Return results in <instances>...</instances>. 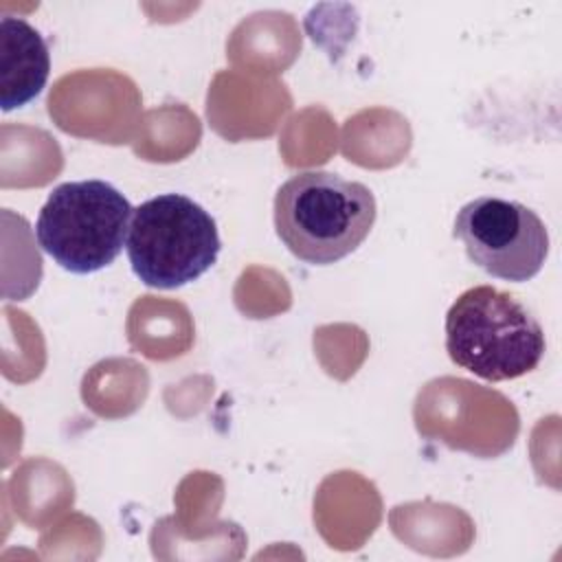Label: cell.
<instances>
[{
  "mask_svg": "<svg viewBox=\"0 0 562 562\" xmlns=\"http://www.w3.org/2000/svg\"><path fill=\"white\" fill-rule=\"evenodd\" d=\"M375 198L356 180L331 171H303L274 195V228L301 261L327 266L351 255L371 233Z\"/></svg>",
  "mask_w": 562,
  "mask_h": 562,
  "instance_id": "6da1fadb",
  "label": "cell"
},
{
  "mask_svg": "<svg viewBox=\"0 0 562 562\" xmlns=\"http://www.w3.org/2000/svg\"><path fill=\"white\" fill-rule=\"evenodd\" d=\"M134 209L105 180L57 184L35 222L42 250L72 274H92L123 250Z\"/></svg>",
  "mask_w": 562,
  "mask_h": 562,
  "instance_id": "3957f363",
  "label": "cell"
},
{
  "mask_svg": "<svg viewBox=\"0 0 562 562\" xmlns=\"http://www.w3.org/2000/svg\"><path fill=\"white\" fill-rule=\"evenodd\" d=\"M50 53L42 33L22 18L0 20V103L4 112L31 103L46 86Z\"/></svg>",
  "mask_w": 562,
  "mask_h": 562,
  "instance_id": "8992f818",
  "label": "cell"
},
{
  "mask_svg": "<svg viewBox=\"0 0 562 562\" xmlns=\"http://www.w3.org/2000/svg\"><path fill=\"white\" fill-rule=\"evenodd\" d=\"M443 329L450 360L487 382L531 373L547 351L542 325L531 310L494 285L461 292L446 314Z\"/></svg>",
  "mask_w": 562,
  "mask_h": 562,
  "instance_id": "7a4b0ae2",
  "label": "cell"
},
{
  "mask_svg": "<svg viewBox=\"0 0 562 562\" xmlns=\"http://www.w3.org/2000/svg\"><path fill=\"white\" fill-rule=\"evenodd\" d=\"M220 248L211 213L182 193H160L136 206L125 241L134 274L158 290L200 279L217 261Z\"/></svg>",
  "mask_w": 562,
  "mask_h": 562,
  "instance_id": "277c9868",
  "label": "cell"
},
{
  "mask_svg": "<svg viewBox=\"0 0 562 562\" xmlns=\"http://www.w3.org/2000/svg\"><path fill=\"white\" fill-rule=\"evenodd\" d=\"M452 235L468 259L494 279L522 283L533 279L549 255V233L536 211L494 195H479L454 217Z\"/></svg>",
  "mask_w": 562,
  "mask_h": 562,
  "instance_id": "5b68a950",
  "label": "cell"
}]
</instances>
